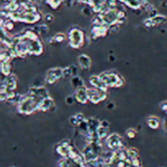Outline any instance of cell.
Wrapping results in <instances>:
<instances>
[{"instance_id":"cell-12","label":"cell","mask_w":167,"mask_h":167,"mask_svg":"<svg viewBox=\"0 0 167 167\" xmlns=\"http://www.w3.org/2000/svg\"><path fill=\"white\" fill-rule=\"evenodd\" d=\"M70 82H71V85H73V87H75L76 89L77 88H80V87H84V81H83L79 76H73L71 77L70 79Z\"/></svg>"},{"instance_id":"cell-16","label":"cell","mask_w":167,"mask_h":167,"mask_svg":"<svg viewBox=\"0 0 167 167\" xmlns=\"http://www.w3.org/2000/svg\"><path fill=\"white\" fill-rule=\"evenodd\" d=\"M37 31H38V33L45 34V33L48 32V27L45 26V25H41L39 27H37Z\"/></svg>"},{"instance_id":"cell-15","label":"cell","mask_w":167,"mask_h":167,"mask_svg":"<svg viewBox=\"0 0 167 167\" xmlns=\"http://www.w3.org/2000/svg\"><path fill=\"white\" fill-rule=\"evenodd\" d=\"M53 39H54V41H55V42H57V43L63 42V41L65 40V34H63V33H57Z\"/></svg>"},{"instance_id":"cell-14","label":"cell","mask_w":167,"mask_h":167,"mask_svg":"<svg viewBox=\"0 0 167 167\" xmlns=\"http://www.w3.org/2000/svg\"><path fill=\"white\" fill-rule=\"evenodd\" d=\"M127 153H128V157L130 160L135 159V158H139V152L134 148H131L129 150H127Z\"/></svg>"},{"instance_id":"cell-13","label":"cell","mask_w":167,"mask_h":167,"mask_svg":"<svg viewBox=\"0 0 167 167\" xmlns=\"http://www.w3.org/2000/svg\"><path fill=\"white\" fill-rule=\"evenodd\" d=\"M108 133H109V128L104 127V126H101V125H100V127L97 130V135L99 137V139L106 138V137L108 136Z\"/></svg>"},{"instance_id":"cell-11","label":"cell","mask_w":167,"mask_h":167,"mask_svg":"<svg viewBox=\"0 0 167 167\" xmlns=\"http://www.w3.org/2000/svg\"><path fill=\"white\" fill-rule=\"evenodd\" d=\"M159 119L156 116H150L148 118V127L152 128V129H157L158 128L159 126Z\"/></svg>"},{"instance_id":"cell-2","label":"cell","mask_w":167,"mask_h":167,"mask_svg":"<svg viewBox=\"0 0 167 167\" xmlns=\"http://www.w3.org/2000/svg\"><path fill=\"white\" fill-rule=\"evenodd\" d=\"M101 79L104 81L105 84L108 87H120L123 85V78L116 73H103L99 75Z\"/></svg>"},{"instance_id":"cell-6","label":"cell","mask_w":167,"mask_h":167,"mask_svg":"<svg viewBox=\"0 0 167 167\" xmlns=\"http://www.w3.org/2000/svg\"><path fill=\"white\" fill-rule=\"evenodd\" d=\"M106 145L111 150H121L123 145L121 138L117 134H111L106 138Z\"/></svg>"},{"instance_id":"cell-4","label":"cell","mask_w":167,"mask_h":167,"mask_svg":"<svg viewBox=\"0 0 167 167\" xmlns=\"http://www.w3.org/2000/svg\"><path fill=\"white\" fill-rule=\"evenodd\" d=\"M87 91H88L89 101H91L93 104H98L100 102H102V101H104L106 98V96H108L106 91L99 90V89H96V88L88 89Z\"/></svg>"},{"instance_id":"cell-8","label":"cell","mask_w":167,"mask_h":167,"mask_svg":"<svg viewBox=\"0 0 167 167\" xmlns=\"http://www.w3.org/2000/svg\"><path fill=\"white\" fill-rule=\"evenodd\" d=\"M89 81H90L91 85L93 86V88L99 89V90H103V91H106L108 90V86H106L104 81L101 79L100 76H96V75H92L90 78H89Z\"/></svg>"},{"instance_id":"cell-5","label":"cell","mask_w":167,"mask_h":167,"mask_svg":"<svg viewBox=\"0 0 167 167\" xmlns=\"http://www.w3.org/2000/svg\"><path fill=\"white\" fill-rule=\"evenodd\" d=\"M62 77H64V69L54 68L47 71L46 81L48 82L49 84H53V83H55L58 79L62 78Z\"/></svg>"},{"instance_id":"cell-9","label":"cell","mask_w":167,"mask_h":167,"mask_svg":"<svg viewBox=\"0 0 167 167\" xmlns=\"http://www.w3.org/2000/svg\"><path fill=\"white\" fill-rule=\"evenodd\" d=\"M77 63H78L80 69L84 70H88L91 67V59L86 55H80L77 58Z\"/></svg>"},{"instance_id":"cell-18","label":"cell","mask_w":167,"mask_h":167,"mask_svg":"<svg viewBox=\"0 0 167 167\" xmlns=\"http://www.w3.org/2000/svg\"><path fill=\"white\" fill-rule=\"evenodd\" d=\"M69 122H70L71 125H73V126H78V125H79V122H78V120H77V118H76L75 115L71 116L69 118Z\"/></svg>"},{"instance_id":"cell-20","label":"cell","mask_w":167,"mask_h":167,"mask_svg":"<svg viewBox=\"0 0 167 167\" xmlns=\"http://www.w3.org/2000/svg\"><path fill=\"white\" fill-rule=\"evenodd\" d=\"M82 12H83V14H84V15H86V16H90V14H91V10H90V8H84V9H83L82 10Z\"/></svg>"},{"instance_id":"cell-10","label":"cell","mask_w":167,"mask_h":167,"mask_svg":"<svg viewBox=\"0 0 167 167\" xmlns=\"http://www.w3.org/2000/svg\"><path fill=\"white\" fill-rule=\"evenodd\" d=\"M55 106L54 101H53L52 98L48 97L42 100V102L40 103L39 106V111H51L53 108Z\"/></svg>"},{"instance_id":"cell-3","label":"cell","mask_w":167,"mask_h":167,"mask_svg":"<svg viewBox=\"0 0 167 167\" xmlns=\"http://www.w3.org/2000/svg\"><path fill=\"white\" fill-rule=\"evenodd\" d=\"M84 41V34L79 28H73L69 32V45L73 48H78L82 46Z\"/></svg>"},{"instance_id":"cell-17","label":"cell","mask_w":167,"mask_h":167,"mask_svg":"<svg viewBox=\"0 0 167 167\" xmlns=\"http://www.w3.org/2000/svg\"><path fill=\"white\" fill-rule=\"evenodd\" d=\"M126 136L128 137V138H130V139H133L134 137L136 136V131L134 129H132V128L128 129L126 131Z\"/></svg>"},{"instance_id":"cell-7","label":"cell","mask_w":167,"mask_h":167,"mask_svg":"<svg viewBox=\"0 0 167 167\" xmlns=\"http://www.w3.org/2000/svg\"><path fill=\"white\" fill-rule=\"evenodd\" d=\"M87 90H88V89L85 86L76 89L75 94H74V98H75V100L77 101V102L80 103V104H85L89 100Z\"/></svg>"},{"instance_id":"cell-19","label":"cell","mask_w":167,"mask_h":167,"mask_svg":"<svg viewBox=\"0 0 167 167\" xmlns=\"http://www.w3.org/2000/svg\"><path fill=\"white\" fill-rule=\"evenodd\" d=\"M74 100L75 98L73 97V96H68L67 98H65V103H67L68 105H73L74 103Z\"/></svg>"},{"instance_id":"cell-1","label":"cell","mask_w":167,"mask_h":167,"mask_svg":"<svg viewBox=\"0 0 167 167\" xmlns=\"http://www.w3.org/2000/svg\"><path fill=\"white\" fill-rule=\"evenodd\" d=\"M42 100V98L31 96L29 94L27 96H23V99L18 105V111L23 115H31L36 110L39 111V106Z\"/></svg>"},{"instance_id":"cell-21","label":"cell","mask_w":167,"mask_h":167,"mask_svg":"<svg viewBox=\"0 0 167 167\" xmlns=\"http://www.w3.org/2000/svg\"><path fill=\"white\" fill-rule=\"evenodd\" d=\"M45 20H46V21H48V22H52V21H53V16L50 15V14L46 15V16H45Z\"/></svg>"},{"instance_id":"cell-22","label":"cell","mask_w":167,"mask_h":167,"mask_svg":"<svg viewBox=\"0 0 167 167\" xmlns=\"http://www.w3.org/2000/svg\"><path fill=\"white\" fill-rule=\"evenodd\" d=\"M161 110H162V111H164L165 112L167 111V102H165V103L161 104Z\"/></svg>"}]
</instances>
